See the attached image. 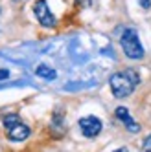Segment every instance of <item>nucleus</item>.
<instances>
[{
  "instance_id": "423d86ee",
  "label": "nucleus",
  "mask_w": 151,
  "mask_h": 152,
  "mask_svg": "<svg viewBox=\"0 0 151 152\" xmlns=\"http://www.w3.org/2000/svg\"><path fill=\"white\" fill-rule=\"evenodd\" d=\"M116 117L120 119V121H122L129 130H131L133 134H136L138 130H140V126L133 121V117H131V114H129V110H127L125 106H118V108H116Z\"/></svg>"
},
{
  "instance_id": "7ed1b4c3",
  "label": "nucleus",
  "mask_w": 151,
  "mask_h": 152,
  "mask_svg": "<svg viewBox=\"0 0 151 152\" xmlns=\"http://www.w3.org/2000/svg\"><path fill=\"white\" fill-rule=\"evenodd\" d=\"M2 123L6 126L7 137L11 139V141H24L30 136V132H31L30 126L20 121V117L17 114H6L2 117Z\"/></svg>"
},
{
  "instance_id": "f257e3e1",
  "label": "nucleus",
  "mask_w": 151,
  "mask_h": 152,
  "mask_svg": "<svg viewBox=\"0 0 151 152\" xmlns=\"http://www.w3.org/2000/svg\"><path fill=\"white\" fill-rule=\"evenodd\" d=\"M140 83V77L135 70H122V72H116L113 73V77L109 79L111 84V92L114 97L118 99H124V97L131 95L136 88V84Z\"/></svg>"
},
{
  "instance_id": "9d476101",
  "label": "nucleus",
  "mask_w": 151,
  "mask_h": 152,
  "mask_svg": "<svg viewBox=\"0 0 151 152\" xmlns=\"http://www.w3.org/2000/svg\"><path fill=\"white\" fill-rule=\"evenodd\" d=\"M140 4H142V6L147 9V7H149V0H140Z\"/></svg>"
},
{
  "instance_id": "6e6552de",
  "label": "nucleus",
  "mask_w": 151,
  "mask_h": 152,
  "mask_svg": "<svg viewBox=\"0 0 151 152\" xmlns=\"http://www.w3.org/2000/svg\"><path fill=\"white\" fill-rule=\"evenodd\" d=\"M144 152H151V136H147V139L144 141Z\"/></svg>"
},
{
  "instance_id": "20e7f679",
  "label": "nucleus",
  "mask_w": 151,
  "mask_h": 152,
  "mask_svg": "<svg viewBox=\"0 0 151 152\" xmlns=\"http://www.w3.org/2000/svg\"><path fill=\"white\" fill-rule=\"evenodd\" d=\"M33 13H35L41 26H44V28H53L56 26V17H53V13L50 11L46 0H37L33 4Z\"/></svg>"
},
{
  "instance_id": "1a4fd4ad",
  "label": "nucleus",
  "mask_w": 151,
  "mask_h": 152,
  "mask_svg": "<svg viewBox=\"0 0 151 152\" xmlns=\"http://www.w3.org/2000/svg\"><path fill=\"white\" fill-rule=\"evenodd\" d=\"M9 77V72L7 70H0V81H2V79H7Z\"/></svg>"
},
{
  "instance_id": "9b49d317",
  "label": "nucleus",
  "mask_w": 151,
  "mask_h": 152,
  "mask_svg": "<svg viewBox=\"0 0 151 152\" xmlns=\"http://www.w3.org/2000/svg\"><path fill=\"white\" fill-rule=\"evenodd\" d=\"M114 152H129V150H127L125 147H122V148H118V150H114Z\"/></svg>"
},
{
  "instance_id": "f03ea898",
  "label": "nucleus",
  "mask_w": 151,
  "mask_h": 152,
  "mask_svg": "<svg viewBox=\"0 0 151 152\" xmlns=\"http://www.w3.org/2000/svg\"><path fill=\"white\" fill-rule=\"evenodd\" d=\"M120 44H122L124 53H125L129 59H133V61H140V59L144 57V46H142V42H140V39H138L136 29L127 28L124 33H122Z\"/></svg>"
},
{
  "instance_id": "39448f33",
  "label": "nucleus",
  "mask_w": 151,
  "mask_h": 152,
  "mask_svg": "<svg viewBox=\"0 0 151 152\" xmlns=\"http://www.w3.org/2000/svg\"><path fill=\"white\" fill-rule=\"evenodd\" d=\"M101 121L94 115H87V117H81L79 119V128L85 137H96L101 132Z\"/></svg>"
},
{
  "instance_id": "0eeeda50",
  "label": "nucleus",
  "mask_w": 151,
  "mask_h": 152,
  "mask_svg": "<svg viewBox=\"0 0 151 152\" xmlns=\"http://www.w3.org/2000/svg\"><path fill=\"white\" fill-rule=\"evenodd\" d=\"M35 73L39 75V77H42V79H56V77H57V73H56V70H52V68H48L46 64H41V66H37Z\"/></svg>"
}]
</instances>
